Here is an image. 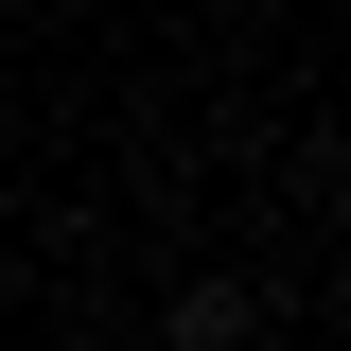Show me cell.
I'll list each match as a JSON object with an SVG mask.
<instances>
[{
	"label": "cell",
	"instance_id": "obj_1",
	"mask_svg": "<svg viewBox=\"0 0 351 351\" xmlns=\"http://www.w3.org/2000/svg\"><path fill=\"white\" fill-rule=\"evenodd\" d=\"M158 351H263V299L228 281V263H193V281L158 299Z\"/></svg>",
	"mask_w": 351,
	"mask_h": 351
},
{
	"label": "cell",
	"instance_id": "obj_2",
	"mask_svg": "<svg viewBox=\"0 0 351 351\" xmlns=\"http://www.w3.org/2000/svg\"><path fill=\"white\" fill-rule=\"evenodd\" d=\"M334 211H351V176H334Z\"/></svg>",
	"mask_w": 351,
	"mask_h": 351
}]
</instances>
